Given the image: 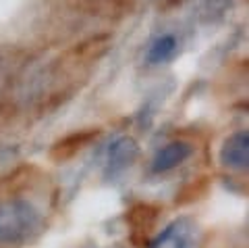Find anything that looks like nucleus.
Wrapping results in <instances>:
<instances>
[{
  "instance_id": "f257e3e1",
  "label": "nucleus",
  "mask_w": 249,
  "mask_h": 248,
  "mask_svg": "<svg viewBox=\"0 0 249 248\" xmlns=\"http://www.w3.org/2000/svg\"><path fill=\"white\" fill-rule=\"evenodd\" d=\"M42 227L40 211L25 198H9L0 203V244L21 246L36 238Z\"/></svg>"
},
{
  "instance_id": "0eeeda50",
  "label": "nucleus",
  "mask_w": 249,
  "mask_h": 248,
  "mask_svg": "<svg viewBox=\"0 0 249 248\" xmlns=\"http://www.w3.org/2000/svg\"><path fill=\"white\" fill-rule=\"evenodd\" d=\"M98 136V131H83V134H75V136H69L65 140H60L52 146L50 150V157L54 161H67L75 157L77 152H79L85 144H89L93 138Z\"/></svg>"
},
{
  "instance_id": "7ed1b4c3",
  "label": "nucleus",
  "mask_w": 249,
  "mask_h": 248,
  "mask_svg": "<svg viewBox=\"0 0 249 248\" xmlns=\"http://www.w3.org/2000/svg\"><path fill=\"white\" fill-rule=\"evenodd\" d=\"M220 163L235 171H247L249 165V134L243 131H235L224 140L220 148Z\"/></svg>"
},
{
  "instance_id": "6e6552de",
  "label": "nucleus",
  "mask_w": 249,
  "mask_h": 248,
  "mask_svg": "<svg viewBox=\"0 0 249 248\" xmlns=\"http://www.w3.org/2000/svg\"><path fill=\"white\" fill-rule=\"evenodd\" d=\"M177 50V38L173 34H164L160 38H156L152 46L147 48V63L158 65V63H166Z\"/></svg>"
},
{
  "instance_id": "f03ea898",
  "label": "nucleus",
  "mask_w": 249,
  "mask_h": 248,
  "mask_svg": "<svg viewBox=\"0 0 249 248\" xmlns=\"http://www.w3.org/2000/svg\"><path fill=\"white\" fill-rule=\"evenodd\" d=\"M150 248H199V231L191 219H177L152 240Z\"/></svg>"
},
{
  "instance_id": "39448f33",
  "label": "nucleus",
  "mask_w": 249,
  "mask_h": 248,
  "mask_svg": "<svg viewBox=\"0 0 249 248\" xmlns=\"http://www.w3.org/2000/svg\"><path fill=\"white\" fill-rule=\"evenodd\" d=\"M139 154V146L133 138H116L108 146V159H106V173L119 175L124 169H129L135 163Z\"/></svg>"
},
{
  "instance_id": "423d86ee",
  "label": "nucleus",
  "mask_w": 249,
  "mask_h": 248,
  "mask_svg": "<svg viewBox=\"0 0 249 248\" xmlns=\"http://www.w3.org/2000/svg\"><path fill=\"white\" fill-rule=\"evenodd\" d=\"M191 152H193V148L187 142H170L162 150H158V154L154 157L152 171L154 173L170 171V169L178 167L181 163H185L187 159H189Z\"/></svg>"
},
{
  "instance_id": "20e7f679",
  "label": "nucleus",
  "mask_w": 249,
  "mask_h": 248,
  "mask_svg": "<svg viewBox=\"0 0 249 248\" xmlns=\"http://www.w3.org/2000/svg\"><path fill=\"white\" fill-rule=\"evenodd\" d=\"M160 215V208L154 207V205H145V203H139L129 211L127 215V221H129V234L131 240H133L135 246H142L145 244L147 234L150 229L154 227L156 219Z\"/></svg>"
}]
</instances>
